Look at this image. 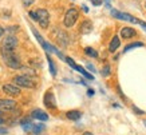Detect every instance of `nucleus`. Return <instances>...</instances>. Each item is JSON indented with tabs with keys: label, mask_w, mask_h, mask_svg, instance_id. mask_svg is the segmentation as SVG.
Wrapping results in <instances>:
<instances>
[{
	"label": "nucleus",
	"mask_w": 146,
	"mask_h": 135,
	"mask_svg": "<svg viewBox=\"0 0 146 135\" xmlns=\"http://www.w3.org/2000/svg\"><path fill=\"white\" fill-rule=\"evenodd\" d=\"M119 44H121L119 38H118V36H114V38L111 39V42H110L109 51H110V52H114V51H117V50H118V47H119Z\"/></svg>",
	"instance_id": "obj_15"
},
{
	"label": "nucleus",
	"mask_w": 146,
	"mask_h": 135,
	"mask_svg": "<svg viewBox=\"0 0 146 135\" xmlns=\"http://www.w3.org/2000/svg\"><path fill=\"white\" fill-rule=\"evenodd\" d=\"M110 13L113 15V16H114V18L121 19V20H125V22H130V23H134V24H138V23H139V19L134 18V16H131V15H129V13L121 12V11H118V9L111 8Z\"/></svg>",
	"instance_id": "obj_5"
},
{
	"label": "nucleus",
	"mask_w": 146,
	"mask_h": 135,
	"mask_svg": "<svg viewBox=\"0 0 146 135\" xmlns=\"http://www.w3.org/2000/svg\"><path fill=\"white\" fill-rule=\"evenodd\" d=\"M142 46H143V43H142V42H135V43L127 44V46L123 48V52H129L130 50H133V48H137V47H142Z\"/></svg>",
	"instance_id": "obj_18"
},
{
	"label": "nucleus",
	"mask_w": 146,
	"mask_h": 135,
	"mask_svg": "<svg viewBox=\"0 0 146 135\" xmlns=\"http://www.w3.org/2000/svg\"><path fill=\"white\" fill-rule=\"evenodd\" d=\"M43 130H44V126H43V124H34V126H32V130H31V131H32V132H34L35 135H39Z\"/></svg>",
	"instance_id": "obj_21"
},
{
	"label": "nucleus",
	"mask_w": 146,
	"mask_h": 135,
	"mask_svg": "<svg viewBox=\"0 0 146 135\" xmlns=\"http://www.w3.org/2000/svg\"><path fill=\"white\" fill-rule=\"evenodd\" d=\"M145 124H146V122H145Z\"/></svg>",
	"instance_id": "obj_36"
},
{
	"label": "nucleus",
	"mask_w": 146,
	"mask_h": 135,
	"mask_svg": "<svg viewBox=\"0 0 146 135\" xmlns=\"http://www.w3.org/2000/svg\"><path fill=\"white\" fill-rule=\"evenodd\" d=\"M138 24H139V26H141L143 30H146V23L145 22H141V20H139V23H138Z\"/></svg>",
	"instance_id": "obj_27"
},
{
	"label": "nucleus",
	"mask_w": 146,
	"mask_h": 135,
	"mask_svg": "<svg viewBox=\"0 0 146 135\" xmlns=\"http://www.w3.org/2000/svg\"><path fill=\"white\" fill-rule=\"evenodd\" d=\"M82 9H83V11H84V12H89V8H87V7H86V5H82Z\"/></svg>",
	"instance_id": "obj_30"
},
{
	"label": "nucleus",
	"mask_w": 146,
	"mask_h": 135,
	"mask_svg": "<svg viewBox=\"0 0 146 135\" xmlns=\"http://www.w3.org/2000/svg\"><path fill=\"white\" fill-rule=\"evenodd\" d=\"M4 123V118H0V124H3Z\"/></svg>",
	"instance_id": "obj_33"
},
{
	"label": "nucleus",
	"mask_w": 146,
	"mask_h": 135,
	"mask_svg": "<svg viewBox=\"0 0 146 135\" xmlns=\"http://www.w3.org/2000/svg\"><path fill=\"white\" fill-rule=\"evenodd\" d=\"M3 59H4V63L8 66L9 68H12V70H19L20 67H22V63H20V59L16 54L13 52V51H5L3 50Z\"/></svg>",
	"instance_id": "obj_1"
},
{
	"label": "nucleus",
	"mask_w": 146,
	"mask_h": 135,
	"mask_svg": "<svg viewBox=\"0 0 146 135\" xmlns=\"http://www.w3.org/2000/svg\"><path fill=\"white\" fill-rule=\"evenodd\" d=\"M74 70H76V71H78V72H80V74L83 75L84 78H87V79H89V80H94V76H93V75H91V74H89V72H87V71L84 70L83 67H80V66L75 64V66H74Z\"/></svg>",
	"instance_id": "obj_16"
},
{
	"label": "nucleus",
	"mask_w": 146,
	"mask_h": 135,
	"mask_svg": "<svg viewBox=\"0 0 146 135\" xmlns=\"http://www.w3.org/2000/svg\"><path fill=\"white\" fill-rule=\"evenodd\" d=\"M43 103H44V106L47 109H51V110L56 109V100H55V95L52 94V91H47L44 94Z\"/></svg>",
	"instance_id": "obj_7"
},
{
	"label": "nucleus",
	"mask_w": 146,
	"mask_h": 135,
	"mask_svg": "<svg viewBox=\"0 0 146 135\" xmlns=\"http://www.w3.org/2000/svg\"><path fill=\"white\" fill-rule=\"evenodd\" d=\"M35 15H36V22L39 23V26L46 30L50 24V13L47 9L44 8H38L35 11Z\"/></svg>",
	"instance_id": "obj_4"
},
{
	"label": "nucleus",
	"mask_w": 146,
	"mask_h": 135,
	"mask_svg": "<svg viewBox=\"0 0 146 135\" xmlns=\"http://www.w3.org/2000/svg\"><path fill=\"white\" fill-rule=\"evenodd\" d=\"M20 70L26 72V74H24L26 76H30V78L35 76V70H34V68H30V67H24V66H22V67H20Z\"/></svg>",
	"instance_id": "obj_19"
},
{
	"label": "nucleus",
	"mask_w": 146,
	"mask_h": 135,
	"mask_svg": "<svg viewBox=\"0 0 146 135\" xmlns=\"http://www.w3.org/2000/svg\"><path fill=\"white\" fill-rule=\"evenodd\" d=\"M7 132H8V131L5 130V128H0V134H3V135H5V134H7Z\"/></svg>",
	"instance_id": "obj_28"
},
{
	"label": "nucleus",
	"mask_w": 146,
	"mask_h": 135,
	"mask_svg": "<svg viewBox=\"0 0 146 135\" xmlns=\"http://www.w3.org/2000/svg\"><path fill=\"white\" fill-rule=\"evenodd\" d=\"M103 0H91V4L93 5H102Z\"/></svg>",
	"instance_id": "obj_26"
},
{
	"label": "nucleus",
	"mask_w": 146,
	"mask_h": 135,
	"mask_svg": "<svg viewBox=\"0 0 146 135\" xmlns=\"http://www.w3.org/2000/svg\"><path fill=\"white\" fill-rule=\"evenodd\" d=\"M3 34H4V28H3V27H0V36L3 35Z\"/></svg>",
	"instance_id": "obj_31"
},
{
	"label": "nucleus",
	"mask_w": 146,
	"mask_h": 135,
	"mask_svg": "<svg viewBox=\"0 0 146 135\" xmlns=\"http://www.w3.org/2000/svg\"><path fill=\"white\" fill-rule=\"evenodd\" d=\"M78 18H79V11H78L75 7H71L66 12V15H64L63 24H64V27H67V28H71V27L76 23Z\"/></svg>",
	"instance_id": "obj_2"
},
{
	"label": "nucleus",
	"mask_w": 146,
	"mask_h": 135,
	"mask_svg": "<svg viewBox=\"0 0 146 135\" xmlns=\"http://www.w3.org/2000/svg\"><path fill=\"white\" fill-rule=\"evenodd\" d=\"M133 111H135L137 114H139V115H142V114H145V111H142V110H139L137 107V106H133Z\"/></svg>",
	"instance_id": "obj_25"
},
{
	"label": "nucleus",
	"mask_w": 146,
	"mask_h": 135,
	"mask_svg": "<svg viewBox=\"0 0 146 135\" xmlns=\"http://www.w3.org/2000/svg\"><path fill=\"white\" fill-rule=\"evenodd\" d=\"M47 60H48V66H50V72H51V75L52 76H56V66H55V63H54V60L50 58V55L47 54Z\"/></svg>",
	"instance_id": "obj_17"
},
{
	"label": "nucleus",
	"mask_w": 146,
	"mask_h": 135,
	"mask_svg": "<svg viewBox=\"0 0 146 135\" xmlns=\"http://www.w3.org/2000/svg\"><path fill=\"white\" fill-rule=\"evenodd\" d=\"M13 84L18 86L19 88H34L35 87V80L30 76H26V75H18L13 78Z\"/></svg>",
	"instance_id": "obj_3"
},
{
	"label": "nucleus",
	"mask_w": 146,
	"mask_h": 135,
	"mask_svg": "<svg viewBox=\"0 0 146 135\" xmlns=\"http://www.w3.org/2000/svg\"><path fill=\"white\" fill-rule=\"evenodd\" d=\"M66 116L70 119V120H79L80 116H82V113L78 111V110H71V111H67Z\"/></svg>",
	"instance_id": "obj_13"
},
{
	"label": "nucleus",
	"mask_w": 146,
	"mask_h": 135,
	"mask_svg": "<svg viewBox=\"0 0 146 135\" xmlns=\"http://www.w3.org/2000/svg\"><path fill=\"white\" fill-rule=\"evenodd\" d=\"M31 118L32 119H38V120H42V122H44V120H48V114L44 113L43 110H39V109H35L31 111Z\"/></svg>",
	"instance_id": "obj_10"
},
{
	"label": "nucleus",
	"mask_w": 146,
	"mask_h": 135,
	"mask_svg": "<svg viewBox=\"0 0 146 135\" xmlns=\"http://www.w3.org/2000/svg\"><path fill=\"white\" fill-rule=\"evenodd\" d=\"M83 135H94L93 132H90V131H86V132H83Z\"/></svg>",
	"instance_id": "obj_32"
},
{
	"label": "nucleus",
	"mask_w": 146,
	"mask_h": 135,
	"mask_svg": "<svg viewBox=\"0 0 146 135\" xmlns=\"http://www.w3.org/2000/svg\"><path fill=\"white\" fill-rule=\"evenodd\" d=\"M93 31V23L91 20H84L82 23V26H80V32L82 34H90Z\"/></svg>",
	"instance_id": "obj_12"
},
{
	"label": "nucleus",
	"mask_w": 146,
	"mask_h": 135,
	"mask_svg": "<svg viewBox=\"0 0 146 135\" xmlns=\"http://www.w3.org/2000/svg\"><path fill=\"white\" fill-rule=\"evenodd\" d=\"M4 116V114H3V111H0V118H3Z\"/></svg>",
	"instance_id": "obj_34"
},
{
	"label": "nucleus",
	"mask_w": 146,
	"mask_h": 135,
	"mask_svg": "<svg viewBox=\"0 0 146 135\" xmlns=\"http://www.w3.org/2000/svg\"><path fill=\"white\" fill-rule=\"evenodd\" d=\"M135 35H137V31L134 30V28H131V27H123L121 30V36L123 39H130V38H133Z\"/></svg>",
	"instance_id": "obj_11"
},
{
	"label": "nucleus",
	"mask_w": 146,
	"mask_h": 135,
	"mask_svg": "<svg viewBox=\"0 0 146 135\" xmlns=\"http://www.w3.org/2000/svg\"><path fill=\"white\" fill-rule=\"evenodd\" d=\"M84 54L87 55V56H91V58H98V52L91 47H86L84 48Z\"/></svg>",
	"instance_id": "obj_20"
},
{
	"label": "nucleus",
	"mask_w": 146,
	"mask_h": 135,
	"mask_svg": "<svg viewBox=\"0 0 146 135\" xmlns=\"http://www.w3.org/2000/svg\"><path fill=\"white\" fill-rule=\"evenodd\" d=\"M34 1H35V0H23V5H24V7H30Z\"/></svg>",
	"instance_id": "obj_23"
},
{
	"label": "nucleus",
	"mask_w": 146,
	"mask_h": 135,
	"mask_svg": "<svg viewBox=\"0 0 146 135\" xmlns=\"http://www.w3.org/2000/svg\"><path fill=\"white\" fill-rule=\"evenodd\" d=\"M145 8H146V1H145Z\"/></svg>",
	"instance_id": "obj_35"
},
{
	"label": "nucleus",
	"mask_w": 146,
	"mask_h": 135,
	"mask_svg": "<svg viewBox=\"0 0 146 135\" xmlns=\"http://www.w3.org/2000/svg\"><path fill=\"white\" fill-rule=\"evenodd\" d=\"M86 67H87V70H89V71H91L93 74H95V72H97V70H95V67H94L93 64H90V63H89V64L86 66Z\"/></svg>",
	"instance_id": "obj_24"
},
{
	"label": "nucleus",
	"mask_w": 146,
	"mask_h": 135,
	"mask_svg": "<svg viewBox=\"0 0 146 135\" xmlns=\"http://www.w3.org/2000/svg\"><path fill=\"white\" fill-rule=\"evenodd\" d=\"M18 46V39L13 35H8L3 42V50L5 51H13Z\"/></svg>",
	"instance_id": "obj_6"
},
{
	"label": "nucleus",
	"mask_w": 146,
	"mask_h": 135,
	"mask_svg": "<svg viewBox=\"0 0 146 135\" xmlns=\"http://www.w3.org/2000/svg\"><path fill=\"white\" fill-rule=\"evenodd\" d=\"M58 31V43H60L63 47H66L67 44H68V38L67 35L60 30H56Z\"/></svg>",
	"instance_id": "obj_14"
},
{
	"label": "nucleus",
	"mask_w": 146,
	"mask_h": 135,
	"mask_svg": "<svg viewBox=\"0 0 146 135\" xmlns=\"http://www.w3.org/2000/svg\"><path fill=\"white\" fill-rule=\"evenodd\" d=\"M3 91L9 96H19L22 94L20 88L18 86H15V84H11V83H5L4 86H3Z\"/></svg>",
	"instance_id": "obj_8"
},
{
	"label": "nucleus",
	"mask_w": 146,
	"mask_h": 135,
	"mask_svg": "<svg viewBox=\"0 0 146 135\" xmlns=\"http://www.w3.org/2000/svg\"><path fill=\"white\" fill-rule=\"evenodd\" d=\"M87 94H89V96H93L94 95V90H91V88H90L89 91H87Z\"/></svg>",
	"instance_id": "obj_29"
},
{
	"label": "nucleus",
	"mask_w": 146,
	"mask_h": 135,
	"mask_svg": "<svg viewBox=\"0 0 146 135\" xmlns=\"http://www.w3.org/2000/svg\"><path fill=\"white\" fill-rule=\"evenodd\" d=\"M16 106L18 103L12 99H0V111H12Z\"/></svg>",
	"instance_id": "obj_9"
},
{
	"label": "nucleus",
	"mask_w": 146,
	"mask_h": 135,
	"mask_svg": "<svg viewBox=\"0 0 146 135\" xmlns=\"http://www.w3.org/2000/svg\"><path fill=\"white\" fill-rule=\"evenodd\" d=\"M109 75H110V66L106 64L103 68H102V76H105V78H106V76H109Z\"/></svg>",
	"instance_id": "obj_22"
}]
</instances>
